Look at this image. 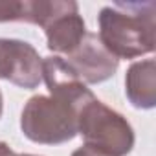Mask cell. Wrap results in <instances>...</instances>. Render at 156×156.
Here are the masks:
<instances>
[{"label": "cell", "mask_w": 156, "mask_h": 156, "mask_svg": "<svg viewBox=\"0 0 156 156\" xmlns=\"http://www.w3.org/2000/svg\"><path fill=\"white\" fill-rule=\"evenodd\" d=\"M28 22L44 30L48 48L55 53H72L87 33L79 6L72 0H28Z\"/></svg>", "instance_id": "4"}, {"label": "cell", "mask_w": 156, "mask_h": 156, "mask_svg": "<svg viewBox=\"0 0 156 156\" xmlns=\"http://www.w3.org/2000/svg\"><path fill=\"white\" fill-rule=\"evenodd\" d=\"M42 81L50 96H33L22 108V134L42 145H59L79 134V112L96 96L62 61L44 64Z\"/></svg>", "instance_id": "1"}, {"label": "cell", "mask_w": 156, "mask_h": 156, "mask_svg": "<svg viewBox=\"0 0 156 156\" xmlns=\"http://www.w3.org/2000/svg\"><path fill=\"white\" fill-rule=\"evenodd\" d=\"M2 108H4V99H2V92H0V116H2Z\"/></svg>", "instance_id": "11"}, {"label": "cell", "mask_w": 156, "mask_h": 156, "mask_svg": "<svg viewBox=\"0 0 156 156\" xmlns=\"http://www.w3.org/2000/svg\"><path fill=\"white\" fill-rule=\"evenodd\" d=\"M62 59L85 85H99L110 79L119 64V61L101 44L98 33L92 31H87L77 48Z\"/></svg>", "instance_id": "6"}, {"label": "cell", "mask_w": 156, "mask_h": 156, "mask_svg": "<svg viewBox=\"0 0 156 156\" xmlns=\"http://www.w3.org/2000/svg\"><path fill=\"white\" fill-rule=\"evenodd\" d=\"M0 79L24 90H33L42 81V57L26 41L0 39Z\"/></svg>", "instance_id": "5"}, {"label": "cell", "mask_w": 156, "mask_h": 156, "mask_svg": "<svg viewBox=\"0 0 156 156\" xmlns=\"http://www.w3.org/2000/svg\"><path fill=\"white\" fill-rule=\"evenodd\" d=\"M99 41L119 61L136 59L156 48V4L116 2L99 11Z\"/></svg>", "instance_id": "2"}, {"label": "cell", "mask_w": 156, "mask_h": 156, "mask_svg": "<svg viewBox=\"0 0 156 156\" xmlns=\"http://www.w3.org/2000/svg\"><path fill=\"white\" fill-rule=\"evenodd\" d=\"M79 134L83 145L108 156H127L134 147V130L127 118L96 98L79 112Z\"/></svg>", "instance_id": "3"}, {"label": "cell", "mask_w": 156, "mask_h": 156, "mask_svg": "<svg viewBox=\"0 0 156 156\" xmlns=\"http://www.w3.org/2000/svg\"><path fill=\"white\" fill-rule=\"evenodd\" d=\"M125 94L132 107L149 110L156 105V61L132 62L125 75Z\"/></svg>", "instance_id": "7"}, {"label": "cell", "mask_w": 156, "mask_h": 156, "mask_svg": "<svg viewBox=\"0 0 156 156\" xmlns=\"http://www.w3.org/2000/svg\"><path fill=\"white\" fill-rule=\"evenodd\" d=\"M0 156H22V154H17L13 149H9L6 141H0Z\"/></svg>", "instance_id": "10"}, {"label": "cell", "mask_w": 156, "mask_h": 156, "mask_svg": "<svg viewBox=\"0 0 156 156\" xmlns=\"http://www.w3.org/2000/svg\"><path fill=\"white\" fill-rule=\"evenodd\" d=\"M22 156H39V154H22Z\"/></svg>", "instance_id": "12"}, {"label": "cell", "mask_w": 156, "mask_h": 156, "mask_svg": "<svg viewBox=\"0 0 156 156\" xmlns=\"http://www.w3.org/2000/svg\"><path fill=\"white\" fill-rule=\"evenodd\" d=\"M0 22H28V0H0Z\"/></svg>", "instance_id": "8"}, {"label": "cell", "mask_w": 156, "mask_h": 156, "mask_svg": "<svg viewBox=\"0 0 156 156\" xmlns=\"http://www.w3.org/2000/svg\"><path fill=\"white\" fill-rule=\"evenodd\" d=\"M72 156H108V154H103V152H99V151H96V149H92V147L81 145L77 151L72 152Z\"/></svg>", "instance_id": "9"}]
</instances>
